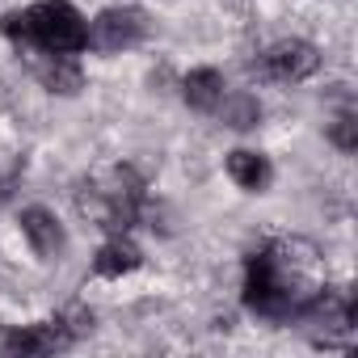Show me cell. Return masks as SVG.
<instances>
[{"mask_svg":"<svg viewBox=\"0 0 358 358\" xmlns=\"http://www.w3.org/2000/svg\"><path fill=\"white\" fill-rule=\"evenodd\" d=\"M320 270H316V253L299 241H278L262 253L249 257V278H245V303L257 316L270 320H287L299 316L316 303L320 295Z\"/></svg>","mask_w":358,"mask_h":358,"instance_id":"cell-1","label":"cell"},{"mask_svg":"<svg viewBox=\"0 0 358 358\" xmlns=\"http://www.w3.org/2000/svg\"><path fill=\"white\" fill-rule=\"evenodd\" d=\"M220 110L228 114V122H232V127H253V122H257V114H262V110H257V101H249V97H241V101H232V106H228V101H220Z\"/></svg>","mask_w":358,"mask_h":358,"instance_id":"cell-12","label":"cell"},{"mask_svg":"<svg viewBox=\"0 0 358 358\" xmlns=\"http://www.w3.org/2000/svg\"><path fill=\"white\" fill-rule=\"evenodd\" d=\"M22 232H26V241H30V249H34L38 257H55V253L64 249V228H59V220H55L51 211H43V207L22 211Z\"/></svg>","mask_w":358,"mask_h":358,"instance_id":"cell-7","label":"cell"},{"mask_svg":"<svg viewBox=\"0 0 358 358\" xmlns=\"http://www.w3.org/2000/svg\"><path fill=\"white\" fill-rule=\"evenodd\" d=\"M34 72L43 76V85H47L51 93H76V89H80V68H76L68 55H59V51H47V59L34 64Z\"/></svg>","mask_w":358,"mask_h":358,"instance_id":"cell-10","label":"cell"},{"mask_svg":"<svg viewBox=\"0 0 358 358\" xmlns=\"http://www.w3.org/2000/svg\"><path fill=\"white\" fill-rule=\"evenodd\" d=\"M5 30L13 38L34 43L38 51H59V55H72V51H80L89 43L85 17L72 5H64V0H43V5H34L26 13H13L5 22Z\"/></svg>","mask_w":358,"mask_h":358,"instance_id":"cell-2","label":"cell"},{"mask_svg":"<svg viewBox=\"0 0 358 358\" xmlns=\"http://www.w3.org/2000/svg\"><path fill=\"white\" fill-rule=\"evenodd\" d=\"M228 177L241 186V190H266V182H270V164H266V156L262 152H232L228 156Z\"/></svg>","mask_w":358,"mask_h":358,"instance_id":"cell-8","label":"cell"},{"mask_svg":"<svg viewBox=\"0 0 358 358\" xmlns=\"http://www.w3.org/2000/svg\"><path fill=\"white\" fill-rule=\"evenodd\" d=\"M143 262V253L127 241V236H114V241H106L101 249H97V274H106V278H114V274H131L135 266Z\"/></svg>","mask_w":358,"mask_h":358,"instance_id":"cell-11","label":"cell"},{"mask_svg":"<svg viewBox=\"0 0 358 358\" xmlns=\"http://www.w3.org/2000/svg\"><path fill=\"white\" fill-rule=\"evenodd\" d=\"M333 143L345 148V152H354V143H358V139H354V114H341V118L333 122Z\"/></svg>","mask_w":358,"mask_h":358,"instance_id":"cell-13","label":"cell"},{"mask_svg":"<svg viewBox=\"0 0 358 358\" xmlns=\"http://www.w3.org/2000/svg\"><path fill=\"white\" fill-rule=\"evenodd\" d=\"M320 55L312 43H299V38H287V43H274L266 55H262V72L270 80H282V85H295V80H308L316 72Z\"/></svg>","mask_w":358,"mask_h":358,"instance_id":"cell-4","label":"cell"},{"mask_svg":"<svg viewBox=\"0 0 358 358\" xmlns=\"http://www.w3.org/2000/svg\"><path fill=\"white\" fill-rule=\"evenodd\" d=\"M186 101H190L194 110H203V114L220 110V101H224V76H220L215 68L190 72V76H186Z\"/></svg>","mask_w":358,"mask_h":358,"instance_id":"cell-9","label":"cell"},{"mask_svg":"<svg viewBox=\"0 0 358 358\" xmlns=\"http://www.w3.org/2000/svg\"><path fill=\"white\" fill-rule=\"evenodd\" d=\"M80 211H93L106 228H122L139 211V182L127 169H118V173H110L106 186H93V194L80 199Z\"/></svg>","mask_w":358,"mask_h":358,"instance_id":"cell-3","label":"cell"},{"mask_svg":"<svg viewBox=\"0 0 358 358\" xmlns=\"http://www.w3.org/2000/svg\"><path fill=\"white\" fill-rule=\"evenodd\" d=\"M143 13L139 9H106L93 30H89V43L97 51H122V47H135L143 38Z\"/></svg>","mask_w":358,"mask_h":358,"instance_id":"cell-5","label":"cell"},{"mask_svg":"<svg viewBox=\"0 0 358 358\" xmlns=\"http://www.w3.org/2000/svg\"><path fill=\"white\" fill-rule=\"evenodd\" d=\"M68 341H72V329H64V320L17 324L9 333H0V350L5 354H51V350H64Z\"/></svg>","mask_w":358,"mask_h":358,"instance_id":"cell-6","label":"cell"}]
</instances>
